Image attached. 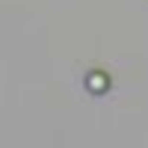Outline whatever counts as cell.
I'll return each instance as SVG.
<instances>
[{"instance_id":"obj_1","label":"cell","mask_w":148,"mask_h":148,"mask_svg":"<svg viewBox=\"0 0 148 148\" xmlns=\"http://www.w3.org/2000/svg\"><path fill=\"white\" fill-rule=\"evenodd\" d=\"M86 89H89L92 95H104L110 89V77L104 71H92V74H86Z\"/></svg>"}]
</instances>
